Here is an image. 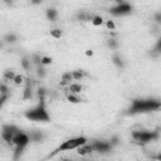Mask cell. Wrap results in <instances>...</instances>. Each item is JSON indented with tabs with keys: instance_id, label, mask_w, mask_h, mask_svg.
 Instances as JSON below:
<instances>
[{
	"instance_id": "30bf717a",
	"label": "cell",
	"mask_w": 161,
	"mask_h": 161,
	"mask_svg": "<svg viewBox=\"0 0 161 161\" xmlns=\"http://www.w3.org/2000/svg\"><path fill=\"white\" fill-rule=\"evenodd\" d=\"M74 80L73 79V75H72V72H65L63 75H62V80H60V84L62 86H70Z\"/></svg>"
},
{
	"instance_id": "8992f818",
	"label": "cell",
	"mask_w": 161,
	"mask_h": 161,
	"mask_svg": "<svg viewBox=\"0 0 161 161\" xmlns=\"http://www.w3.org/2000/svg\"><path fill=\"white\" fill-rule=\"evenodd\" d=\"M21 130L15 126V125H4L3 128H1V137L3 140L9 143V145H13V138L16 133H19Z\"/></svg>"
},
{
	"instance_id": "277c9868",
	"label": "cell",
	"mask_w": 161,
	"mask_h": 161,
	"mask_svg": "<svg viewBox=\"0 0 161 161\" xmlns=\"http://www.w3.org/2000/svg\"><path fill=\"white\" fill-rule=\"evenodd\" d=\"M87 143V137L84 136H77V137H72V138H68L65 141H63L54 151L52 155H55V153H59V152H63V151H72V150H78L80 146L86 145Z\"/></svg>"
},
{
	"instance_id": "6da1fadb",
	"label": "cell",
	"mask_w": 161,
	"mask_h": 161,
	"mask_svg": "<svg viewBox=\"0 0 161 161\" xmlns=\"http://www.w3.org/2000/svg\"><path fill=\"white\" fill-rule=\"evenodd\" d=\"M161 108V99L156 98H138L131 102L128 108V114H138V113H147L155 112Z\"/></svg>"
},
{
	"instance_id": "e0dca14e",
	"label": "cell",
	"mask_w": 161,
	"mask_h": 161,
	"mask_svg": "<svg viewBox=\"0 0 161 161\" xmlns=\"http://www.w3.org/2000/svg\"><path fill=\"white\" fill-rule=\"evenodd\" d=\"M112 62H113V64H114V65H117L118 68H123V65H125V63H123L122 58H121L119 55H117V54H114V55L112 57Z\"/></svg>"
},
{
	"instance_id": "9a60e30c",
	"label": "cell",
	"mask_w": 161,
	"mask_h": 161,
	"mask_svg": "<svg viewBox=\"0 0 161 161\" xmlns=\"http://www.w3.org/2000/svg\"><path fill=\"white\" fill-rule=\"evenodd\" d=\"M72 75H73V79H74V80H80V79L86 75V73H84V70H82V69H77V70H73V72H72Z\"/></svg>"
},
{
	"instance_id": "7402d4cb",
	"label": "cell",
	"mask_w": 161,
	"mask_h": 161,
	"mask_svg": "<svg viewBox=\"0 0 161 161\" xmlns=\"http://www.w3.org/2000/svg\"><path fill=\"white\" fill-rule=\"evenodd\" d=\"M62 35H63V33H62L60 29H52V30H50V36H53V38H55V39H60Z\"/></svg>"
},
{
	"instance_id": "d6986e66",
	"label": "cell",
	"mask_w": 161,
	"mask_h": 161,
	"mask_svg": "<svg viewBox=\"0 0 161 161\" xmlns=\"http://www.w3.org/2000/svg\"><path fill=\"white\" fill-rule=\"evenodd\" d=\"M15 77H16V74H15L13 70H10V69L5 70V73H4V79H5V80H13V82H14Z\"/></svg>"
},
{
	"instance_id": "7a4b0ae2",
	"label": "cell",
	"mask_w": 161,
	"mask_h": 161,
	"mask_svg": "<svg viewBox=\"0 0 161 161\" xmlns=\"http://www.w3.org/2000/svg\"><path fill=\"white\" fill-rule=\"evenodd\" d=\"M24 116L26 119L33 121V122H49L50 121V116L45 107V101H39V103L34 108L25 111Z\"/></svg>"
},
{
	"instance_id": "83f0119b",
	"label": "cell",
	"mask_w": 161,
	"mask_h": 161,
	"mask_svg": "<svg viewBox=\"0 0 161 161\" xmlns=\"http://www.w3.org/2000/svg\"><path fill=\"white\" fill-rule=\"evenodd\" d=\"M23 82H24V77L20 75V74H16V77H15V79H14V83H15L16 86H20V84H23Z\"/></svg>"
},
{
	"instance_id": "d6a6232c",
	"label": "cell",
	"mask_w": 161,
	"mask_h": 161,
	"mask_svg": "<svg viewBox=\"0 0 161 161\" xmlns=\"http://www.w3.org/2000/svg\"><path fill=\"white\" fill-rule=\"evenodd\" d=\"M8 98H9V94H1L0 96V107H3L5 104V102H6Z\"/></svg>"
},
{
	"instance_id": "4316f807",
	"label": "cell",
	"mask_w": 161,
	"mask_h": 161,
	"mask_svg": "<svg viewBox=\"0 0 161 161\" xmlns=\"http://www.w3.org/2000/svg\"><path fill=\"white\" fill-rule=\"evenodd\" d=\"M30 65H31V62H30L26 57H24V58L21 59V67H23L25 70H28V69H30Z\"/></svg>"
},
{
	"instance_id": "7c38bea8",
	"label": "cell",
	"mask_w": 161,
	"mask_h": 161,
	"mask_svg": "<svg viewBox=\"0 0 161 161\" xmlns=\"http://www.w3.org/2000/svg\"><path fill=\"white\" fill-rule=\"evenodd\" d=\"M45 16H47L48 20H50V21H55V19H57V16H58V11H57L54 8L47 9V10H45Z\"/></svg>"
},
{
	"instance_id": "cb8c5ba5",
	"label": "cell",
	"mask_w": 161,
	"mask_h": 161,
	"mask_svg": "<svg viewBox=\"0 0 161 161\" xmlns=\"http://www.w3.org/2000/svg\"><path fill=\"white\" fill-rule=\"evenodd\" d=\"M45 74H47V72H45L44 65H39V67H36V75H38L39 78H44Z\"/></svg>"
},
{
	"instance_id": "603a6c76",
	"label": "cell",
	"mask_w": 161,
	"mask_h": 161,
	"mask_svg": "<svg viewBox=\"0 0 161 161\" xmlns=\"http://www.w3.org/2000/svg\"><path fill=\"white\" fill-rule=\"evenodd\" d=\"M42 58H43V57H40V55H38V54H34V55L31 57V63L35 64L36 67H39V65H42Z\"/></svg>"
},
{
	"instance_id": "f1b7e54d",
	"label": "cell",
	"mask_w": 161,
	"mask_h": 161,
	"mask_svg": "<svg viewBox=\"0 0 161 161\" xmlns=\"http://www.w3.org/2000/svg\"><path fill=\"white\" fill-rule=\"evenodd\" d=\"M0 94H9V88L5 83H1L0 86Z\"/></svg>"
},
{
	"instance_id": "3957f363",
	"label": "cell",
	"mask_w": 161,
	"mask_h": 161,
	"mask_svg": "<svg viewBox=\"0 0 161 161\" xmlns=\"http://www.w3.org/2000/svg\"><path fill=\"white\" fill-rule=\"evenodd\" d=\"M29 143H30V136L28 133L20 131L19 133H16L14 136V138H13V145L15 146V148H14V161H18L21 157L25 147Z\"/></svg>"
},
{
	"instance_id": "836d02e7",
	"label": "cell",
	"mask_w": 161,
	"mask_h": 161,
	"mask_svg": "<svg viewBox=\"0 0 161 161\" xmlns=\"http://www.w3.org/2000/svg\"><path fill=\"white\" fill-rule=\"evenodd\" d=\"M153 20H155L157 24H161V11H158V13H156V14L153 15Z\"/></svg>"
},
{
	"instance_id": "e575fe53",
	"label": "cell",
	"mask_w": 161,
	"mask_h": 161,
	"mask_svg": "<svg viewBox=\"0 0 161 161\" xmlns=\"http://www.w3.org/2000/svg\"><path fill=\"white\" fill-rule=\"evenodd\" d=\"M109 142H111V145H112V146H114V145H117V143L119 142V138H118L117 136H112V137H111V140H109Z\"/></svg>"
},
{
	"instance_id": "8fae6325",
	"label": "cell",
	"mask_w": 161,
	"mask_h": 161,
	"mask_svg": "<svg viewBox=\"0 0 161 161\" xmlns=\"http://www.w3.org/2000/svg\"><path fill=\"white\" fill-rule=\"evenodd\" d=\"M29 136H30V141H33V142H40L44 138V135L40 131H38V130L31 131Z\"/></svg>"
},
{
	"instance_id": "f546056e",
	"label": "cell",
	"mask_w": 161,
	"mask_h": 161,
	"mask_svg": "<svg viewBox=\"0 0 161 161\" xmlns=\"http://www.w3.org/2000/svg\"><path fill=\"white\" fill-rule=\"evenodd\" d=\"M106 26L108 30H114L116 29V24L113 23V20H107L106 21Z\"/></svg>"
},
{
	"instance_id": "9c48e42d",
	"label": "cell",
	"mask_w": 161,
	"mask_h": 161,
	"mask_svg": "<svg viewBox=\"0 0 161 161\" xmlns=\"http://www.w3.org/2000/svg\"><path fill=\"white\" fill-rule=\"evenodd\" d=\"M93 151H94V150H93V147H92V143H86V145L80 146V147L77 150V152H78L80 156H87V155L92 153Z\"/></svg>"
},
{
	"instance_id": "d590c367",
	"label": "cell",
	"mask_w": 161,
	"mask_h": 161,
	"mask_svg": "<svg viewBox=\"0 0 161 161\" xmlns=\"http://www.w3.org/2000/svg\"><path fill=\"white\" fill-rule=\"evenodd\" d=\"M152 158L156 160V161H161V152L157 153V155H155V156H152Z\"/></svg>"
},
{
	"instance_id": "4fadbf2b",
	"label": "cell",
	"mask_w": 161,
	"mask_h": 161,
	"mask_svg": "<svg viewBox=\"0 0 161 161\" xmlns=\"http://www.w3.org/2000/svg\"><path fill=\"white\" fill-rule=\"evenodd\" d=\"M31 97H33V88H31L30 82H26L25 88H24V94H23V98H24V99H31Z\"/></svg>"
},
{
	"instance_id": "1f68e13d",
	"label": "cell",
	"mask_w": 161,
	"mask_h": 161,
	"mask_svg": "<svg viewBox=\"0 0 161 161\" xmlns=\"http://www.w3.org/2000/svg\"><path fill=\"white\" fill-rule=\"evenodd\" d=\"M52 64V58L49 57H43L42 58V65H49Z\"/></svg>"
},
{
	"instance_id": "ffe728a7",
	"label": "cell",
	"mask_w": 161,
	"mask_h": 161,
	"mask_svg": "<svg viewBox=\"0 0 161 161\" xmlns=\"http://www.w3.org/2000/svg\"><path fill=\"white\" fill-rule=\"evenodd\" d=\"M91 23H92L94 26H101V25L103 24V18H102V16H99V15H94Z\"/></svg>"
},
{
	"instance_id": "ba28073f",
	"label": "cell",
	"mask_w": 161,
	"mask_h": 161,
	"mask_svg": "<svg viewBox=\"0 0 161 161\" xmlns=\"http://www.w3.org/2000/svg\"><path fill=\"white\" fill-rule=\"evenodd\" d=\"M92 147L94 151H97L98 153H108L112 150V145L109 141H104V140H96L92 142Z\"/></svg>"
},
{
	"instance_id": "2e32d148",
	"label": "cell",
	"mask_w": 161,
	"mask_h": 161,
	"mask_svg": "<svg viewBox=\"0 0 161 161\" xmlns=\"http://www.w3.org/2000/svg\"><path fill=\"white\" fill-rule=\"evenodd\" d=\"M77 16H78L79 20H89V21H92V19H93L94 15H92V14H89V13H86V11H80Z\"/></svg>"
},
{
	"instance_id": "8d00e7d4",
	"label": "cell",
	"mask_w": 161,
	"mask_h": 161,
	"mask_svg": "<svg viewBox=\"0 0 161 161\" xmlns=\"http://www.w3.org/2000/svg\"><path fill=\"white\" fill-rule=\"evenodd\" d=\"M86 55H88V57H92V55H93V52L89 49V50H87V52H86Z\"/></svg>"
},
{
	"instance_id": "44dd1931",
	"label": "cell",
	"mask_w": 161,
	"mask_h": 161,
	"mask_svg": "<svg viewBox=\"0 0 161 161\" xmlns=\"http://www.w3.org/2000/svg\"><path fill=\"white\" fill-rule=\"evenodd\" d=\"M4 39H5L8 43H15V42L18 40V36H16L14 33H8Z\"/></svg>"
},
{
	"instance_id": "5b68a950",
	"label": "cell",
	"mask_w": 161,
	"mask_h": 161,
	"mask_svg": "<svg viewBox=\"0 0 161 161\" xmlns=\"http://www.w3.org/2000/svg\"><path fill=\"white\" fill-rule=\"evenodd\" d=\"M132 137L135 141L138 143H150L152 141H156L160 137V131L158 130H138L132 132Z\"/></svg>"
},
{
	"instance_id": "484cf974",
	"label": "cell",
	"mask_w": 161,
	"mask_h": 161,
	"mask_svg": "<svg viewBox=\"0 0 161 161\" xmlns=\"http://www.w3.org/2000/svg\"><path fill=\"white\" fill-rule=\"evenodd\" d=\"M107 47L111 49H117L118 48V42L116 39H108L107 40Z\"/></svg>"
},
{
	"instance_id": "5bb4252c",
	"label": "cell",
	"mask_w": 161,
	"mask_h": 161,
	"mask_svg": "<svg viewBox=\"0 0 161 161\" xmlns=\"http://www.w3.org/2000/svg\"><path fill=\"white\" fill-rule=\"evenodd\" d=\"M82 89H83V87L79 83H72L70 86H68L69 93H73V94H79L82 92Z\"/></svg>"
},
{
	"instance_id": "4dcf8cb0",
	"label": "cell",
	"mask_w": 161,
	"mask_h": 161,
	"mask_svg": "<svg viewBox=\"0 0 161 161\" xmlns=\"http://www.w3.org/2000/svg\"><path fill=\"white\" fill-rule=\"evenodd\" d=\"M153 52H155V53H157V54H158V53H161V38L156 42L155 48H153Z\"/></svg>"
},
{
	"instance_id": "ac0fdd59",
	"label": "cell",
	"mask_w": 161,
	"mask_h": 161,
	"mask_svg": "<svg viewBox=\"0 0 161 161\" xmlns=\"http://www.w3.org/2000/svg\"><path fill=\"white\" fill-rule=\"evenodd\" d=\"M67 99L70 103H80L82 102V98H79L78 94H73V93H68L67 94Z\"/></svg>"
},
{
	"instance_id": "d4e9b609",
	"label": "cell",
	"mask_w": 161,
	"mask_h": 161,
	"mask_svg": "<svg viewBox=\"0 0 161 161\" xmlns=\"http://www.w3.org/2000/svg\"><path fill=\"white\" fill-rule=\"evenodd\" d=\"M38 97H39V101H45V96H47V89L45 88H43V87H40L39 89H38Z\"/></svg>"
},
{
	"instance_id": "52a82bcc",
	"label": "cell",
	"mask_w": 161,
	"mask_h": 161,
	"mask_svg": "<svg viewBox=\"0 0 161 161\" xmlns=\"http://www.w3.org/2000/svg\"><path fill=\"white\" fill-rule=\"evenodd\" d=\"M109 13L114 16H125L132 13V5L126 1H118L113 8L109 9Z\"/></svg>"
}]
</instances>
